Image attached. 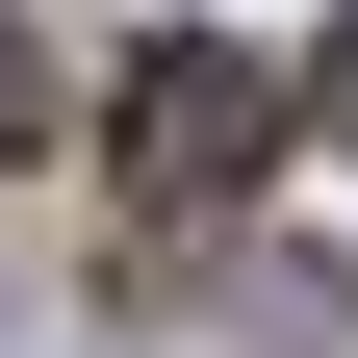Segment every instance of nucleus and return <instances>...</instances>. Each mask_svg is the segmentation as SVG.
<instances>
[{"mask_svg":"<svg viewBox=\"0 0 358 358\" xmlns=\"http://www.w3.org/2000/svg\"><path fill=\"white\" fill-rule=\"evenodd\" d=\"M26 128H52V52H26V0H0V154H26Z\"/></svg>","mask_w":358,"mask_h":358,"instance_id":"f03ea898","label":"nucleus"},{"mask_svg":"<svg viewBox=\"0 0 358 358\" xmlns=\"http://www.w3.org/2000/svg\"><path fill=\"white\" fill-rule=\"evenodd\" d=\"M256 154H282V77H256V52H154V77H128V205H154V231L256 205Z\"/></svg>","mask_w":358,"mask_h":358,"instance_id":"f257e3e1","label":"nucleus"},{"mask_svg":"<svg viewBox=\"0 0 358 358\" xmlns=\"http://www.w3.org/2000/svg\"><path fill=\"white\" fill-rule=\"evenodd\" d=\"M307 103H333V128H358V26H333V52H307Z\"/></svg>","mask_w":358,"mask_h":358,"instance_id":"7ed1b4c3","label":"nucleus"}]
</instances>
